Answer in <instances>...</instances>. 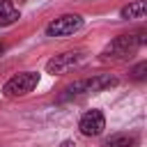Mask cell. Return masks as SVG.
Masks as SVG:
<instances>
[{
	"mask_svg": "<svg viewBox=\"0 0 147 147\" xmlns=\"http://www.w3.org/2000/svg\"><path fill=\"white\" fill-rule=\"evenodd\" d=\"M78 129H80V133L87 136V138H92V136H101L103 129H106V117H103V113L96 110V108H94V110H87V113L80 117Z\"/></svg>",
	"mask_w": 147,
	"mask_h": 147,
	"instance_id": "8992f818",
	"label": "cell"
},
{
	"mask_svg": "<svg viewBox=\"0 0 147 147\" xmlns=\"http://www.w3.org/2000/svg\"><path fill=\"white\" fill-rule=\"evenodd\" d=\"M39 85V71H21L14 74L5 85H2V94L7 99H16V96H25L28 92H32Z\"/></svg>",
	"mask_w": 147,
	"mask_h": 147,
	"instance_id": "7a4b0ae2",
	"label": "cell"
},
{
	"mask_svg": "<svg viewBox=\"0 0 147 147\" xmlns=\"http://www.w3.org/2000/svg\"><path fill=\"white\" fill-rule=\"evenodd\" d=\"M103 147H138V138L129 133H115L108 140H103Z\"/></svg>",
	"mask_w": 147,
	"mask_h": 147,
	"instance_id": "9c48e42d",
	"label": "cell"
},
{
	"mask_svg": "<svg viewBox=\"0 0 147 147\" xmlns=\"http://www.w3.org/2000/svg\"><path fill=\"white\" fill-rule=\"evenodd\" d=\"M145 71H147V62H140V64L133 67L131 78H133V80H142V78H145Z\"/></svg>",
	"mask_w": 147,
	"mask_h": 147,
	"instance_id": "30bf717a",
	"label": "cell"
},
{
	"mask_svg": "<svg viewBox=\"0 0 147 147\" xmlns=\"http://www.w3.org/2000/svg\"><path fill=\"white\" fill-rule=\"evenodd\" d=\"M83 25H85V18L80 14H64L46 25V34L48 37H69V34L78 32Z\"/></svg>",
	"mask_w": 147,
	"mask_h": 147,
	"instance_id": "277c9868",
	"label": "cell"
},
{
	"mask_svg": "<svg viewBox=\"0 0 147 147\" xmlns=\"http://www.w3.org/2000/svg\"><path fill=\"white\" fill-rule=\"evenodd\" d=\"M83 60H85V53H83V51H67V53L53 55V57L46 62V71L53 74V76H60V74H64V71L78 67Z\"/></svg>",
	"mask_w": 147,
	"mask_h": 147,
	"instance_id": "5b68a950",
	"label": "cell"
},
{
	"mask_svg": "<svg viewBox=\"0 0 147 147\" xmlns=\"http://www.w3.org/2000/svg\"><path fill=\"white\" fill-rule=\"evenodd\" d=\"M147 32H126V34H117L113 41H108L103 46V51L99 53L101 62H124L131 55H136V51H140L145 46Z\"/></svg>",
	"mask_w": 147,
	"mask_h": 147,
	"instance_id": "6da1fadb",
	"label": "cell"
},
{
	"mask_svg": "<svg viewBox=\"0 0 147 147\" xmlns=\"http://www.w3.org/2000/svg\"><path fill=\"white\" fill-rule=\"evenodd\" d=\"M145 14H147V2L145 0H136L126 7H122V11H119V16L126 18V21L129 18H145Z\"/></svg>",
	"mask_w": 147,
	"mask_h": 147,
	"instance_id": "ba28073f",
	"label": "cell"
},
{
	"mask_svg": "<svg viewBox=\"0 0 147 147\" xmlns=\"http://www.w3.org/2000/svg\"><path fill=\"white\" fill-rule=\"evenodd\" d=\"M115 85H117V78H115V76H110V74H99V76L83 78V80L69 85L64 96H76V94H96V92H103V90L115 87Z\"/></svg>",
	"mask_w": 147,
	"mask_h": 147,
	"instance_id": "3957f363",
	"label": "cell"
},
{
	"mask_svg": "<svg viewBox=\"0 0 147 147\" xmlns=\"http://www.w3.org/2000/svg\"><path fill=\"white\" fill-rule=\"evenodd\" d=\"M18 18H21L18 7L11 0H0V28H7L11 23H16Z\"/></svg>",
	"mask_w": 147,
	"mask_h": 147,
	"instance_id": "52a82bcc",
	"label": "cell"
},
{
	"mask_svg": "<svg viewBox=\"0 0 147 147\" xmlns=\"http://www.w3.org/2000/svg\"><path fill=\"white\" fill-rule=\"evenodd\" d=\"M2 53H5V44L0 41V55H2Z\"/></svg>",
	"mask_w": 147,
	"mask_h": 147,
	"instance_id": "7c38bea8",
	"label": "cell"
},
{
	"mask_svg": "<svg viewBox=\"0 0 147 147\" xmlns=\"http://www.w3.org/2000/svg\"><path fill=\"white\" fill-rule=\"evenodd\" d=\"M60 147H76V142H74V140H64Z\"/></svg>",
	"mask_w": 147,
	"mask_h": 147,
	"instance_id": "8fae6325",
	"label": "cell"
}]
</instances>
